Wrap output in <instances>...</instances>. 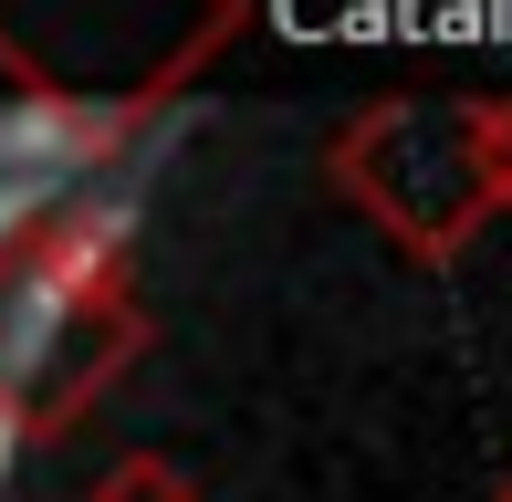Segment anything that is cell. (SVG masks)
Masks as SVG:
<instances>
[]
</instances>
